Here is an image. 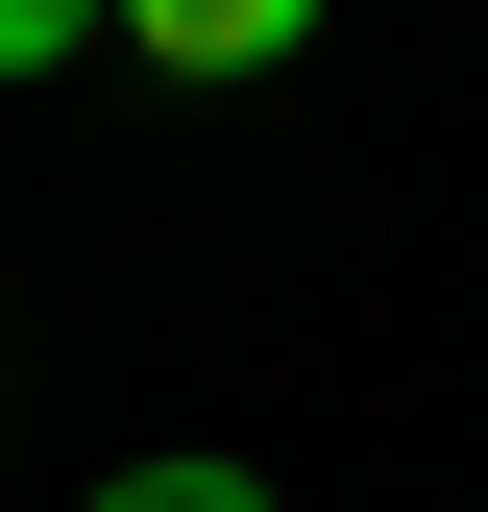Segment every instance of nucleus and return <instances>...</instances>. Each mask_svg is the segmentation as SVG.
<instances>
[{
  "mask_svg": "<svg viewBox=\"0 0 488 512\" xmlns=\"http://www.w3.org/2000/svg\"><path fill=\"white\" fill-rule=\"evenodd\" d=\"M122 49H147V74H196V98H244V74H293V49H318V0H122Z\"/></svg>",
  "mask_w": 488,
  "mask_h": 512,
  "instance_id": "nucleus-1",
  "label": "nucleus"
},
{
  "mask_svg": "<svg viewBox=\"0 0 488 512\" xmlns=\"http://www.w3.org/2000/svg\"><path fill=\"white\" fill-rule=\"evenodd\" d=\"M74 49H122V0H0V98H49Z\"/></svg>",
  "mask_w": 488,
  "mask_h": 512,
  "instance_id": "nucleus-2",
  "label": "nucleus"
},
{
  "mask_svg": "<svg viewBox=\"0 0 488 512\" xmlns=\"http://www.w3.org/2000/svg\"><path fill=\"white\" fill-rule=\"evenodd\" d=\"M74 512H269L244 464H122V488H74Z\"/></svg>",
  "mask_w": 488,
  "mask_h": 512,
  "instance_id": "nucleus-3",
  "label": "nucleus"
}]
</instances>
